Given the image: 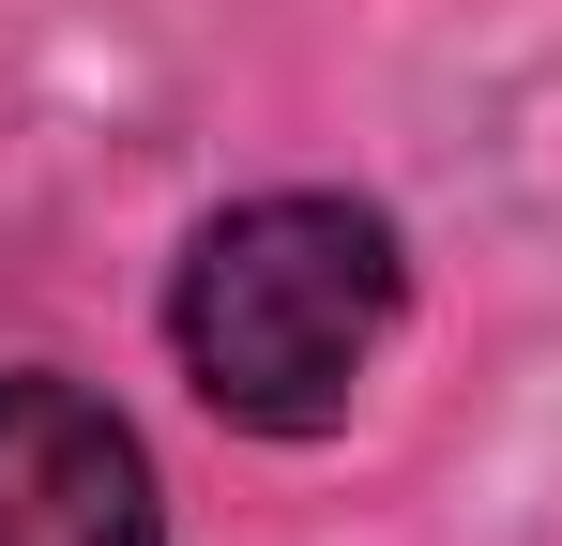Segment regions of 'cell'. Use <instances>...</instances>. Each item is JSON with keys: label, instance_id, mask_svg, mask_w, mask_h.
Listing matches in <instances>:
<instances>
[{"label": "cell", "instance_id": "obj_1", "mask_svg": "<svg viewBox=\"0 0 562 546\" xmlns=\"http://www.w3.org/2000/svg\"><path fill=\"white\" fill-rule=\"evenodd\" d=\"M395 334V228L366 197H244L183 243L168 350L244 441H319Z\"/></svg>", "mask_w": 562, "mask_h": 546}, {"label": "cell", "instance_id": "obj_2", "mask_svg": "<svg viewBox=\"0 0 562 546\" xmlns=\"http://www.w3.org/2000/svg\"><path fill=\"white\" fill-rule=\"evenodd\" d=\"M0 546H168L137 425L61 364H0Z\"/></svg>", "mask_w": 562, "mask_h": 546}]
</instances>
